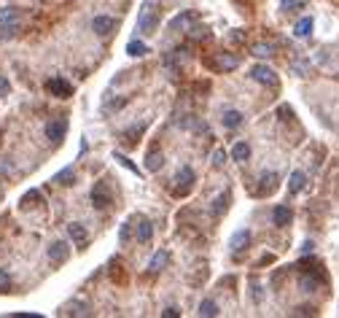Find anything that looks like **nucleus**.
Here are the masks:
<instances>
[{"mask_svg": "<svg viewBox=\"0 0 339 318\" xmlns=\"http://www.w3.org/2000/svg\"><path fill=\"white\" fill-rule=\"evenodd\" d=\"M156 25H159V9L156 3H143L138 17V33H154Z\"/></svg>", "mask_w": 339, "mask_h": 318, "instance_id": "obj_1", "label": "nucleus"}, {"mask_svg": "<svg viewBox=\"0 0 339 318\" xmlns=\"http://www.w3.org/2000/svg\"><path fill=\"white\" fill-rule=\"evenodd\" d=\"M191 189H194V170L183 165L175 173V186H172V192H175L178 197H186V195H191Z\"/></svg>", "mask_w": 339, "mask_h": 318, "instance_id": "obj_2", "label": "nucleus"}, {"mask_svg": "<svg viewBox=\"0 0 339 318\" xmlns=\"http://www.w3.org/2000/svg\"><path fill=\"white\" fill-rule=\"evenodd\" d=\"M46 89H49L54 97H62V100L73 97V84H70V81H65L62 76H51V79L46 81Z\"/></svg>", "mask_w": 339, "mask_h": 318, "instance_id": "obj_3", "label": "nucleus"}, {"mask_svg": "<svg viewBox=\"0 0 339 318\" xmlns=\"http://www.w3.org/2000/svg\"><path fill=\"white\" fill-rule=\"evenodd\" d=\"M275 189H278V173L266 170V173L258 175V181H256V197H266V195H272Z\"/></svg>", "mask_w": 339, "mask_h": 318, "instance_id": "obj_4", "label": "nucleus"}, {"mask_svg": "<svg viewBox=\"0 0 339 318\" xmlns=\"http://www.w3.org/2000/svg\"><path fill=\"white\" fill-rule=\"evenodd\" d=\"M250 79L258 81V84H264V87H278V73H275L272 68H266V65H253Z\"/></svg>", "mask_w": 339, "mask_h": 318, "instance_id": "obj_5", "label": "nucleus"}, {"mask_svg": "<svg viewBox=\"0 0 339 318\" xmlns=\"http://www.w3.org/2000/svg\"><path fill=\"white\" fill-rule=\"evenodd\" d=\"M65 130H67L65 119H51L49 124H46V138H49L51 143H59L62 135H65Z\"/></svg>", "mask_w": 339, "mask_h": 318, "instance_id": "obj_6", "label": "nucleus"}, {"mask_svg": "<svg viewBox=\"0 0 339 318\" xmlns=\"http://www.w3.org/2000/svg\"><path fill=\"white\" fill-rule=\"evenodd\" d=\"M92 30H94L97 35H110V33L116 30V19H113V17H105V14H100V17H94Z\"/></svg>", "mask_w": 339, "mask_h": 318, "instance_id": "obj_7", "label": "nucleus"}, {"mask_svg": "<svg viewBox=\"0 0 339 318\" xmlns=\"http://www.w3.org/2000/svg\"><path fill=\"white\" fill-rule=\"evenodd\" d=\"M92 203H94V208L110 205V195L105 192V181H97V183H94V189H92Z\"/></svg>", "mask_w": 339, "mask_h": 318, "instance_id": "obj_8", "label": "nucleus"}, {"mask_svg": "<svg viewBox=\"0 0 339 318\" xmlns=\"http://www.w3.org/2000/svg\"><path fill=\"white\" fill-rule=\"evenodd\" d=\"M272 221L278 224V227H288V224L294 221V211H291L288 205H278L272 211Z\"/></svg>", "mask_w": 339, "mask_h": 318, "instance_id": "obj_9", "label": "nucleus"}, {"mask_svg": "<svg viewBox=\"0 0 339 318\" xmlns=\"http://www.w3.org/2000/svg\"><path fill=\"white\" fill-rule=\"evenodd\" d=\"M49 259L54 262V265L65 262V259H67V243H62V240H54V243L49 245Z\"/></svg>", "mask_w": 339, "mask_h": 318, "instance_id": "obj_10", "label": "nucleus"}, {"mask_svg": "<svg viewBox=\"0 0 339 318\" xmlns=\"http://www.w3.org/2000/svg\"><path fill=\"white\" fill-rule=\"evenodd\" d=\"M191 22H194V14L191 11H183V14H178L175 19H170V30H172V33H180V30L191 27Z\"/></svg>", "mask_w": 339, "mask_h": 318, "instance_id": "obj_11", "label": "nucleus"}, {"mask_svg": "<svg viewBox=\"0 0 339 318\" xmlns=\"http://www.w3.org/2000/svg\"><path fill=\"white\" fill-rule=\"evenodd\" d=\"M304 186H307V175L302 173V170H294L291 178H288V192H291V195H299Z\"/></svg>", "mask_w": 339, "mask_h": 318, "instance_id": "obj_12", "label": "nucleus"}, {"mask_svg": "<svg viewBox=\"0 0 339 318\" xmlns=\"http://www.w3.org/2000/svg\"><path fill=\"white\" fill-rule=\"evenodd\" d=\"M248 243H250V232L248 229H237L232 235V240H229L232 251H242V248H248Z\"/></svg>", "mask_w": 339, "mask_h": 318, "instance_id": "obj_13", "label": "nucleus"}, {"mask_svg": "<svg viewBox=\"0 0 339 318\" xmlns=\"http://www.w3.org/2000/svg\"><path fill=\"white\" fill-rule=\"evenodd\" d=\"M312 25H315L312 17H302V19L294 25V35H296V38H310V35H312Z\"/></svg>", "mask_w": 339, "mask_h": 318, "instance_id": "obj_14", "label": "nucleus"}, {"mask_svg": "<svg viewBox=\"0 0 339 318\" xmlns=\"http://www.w3.org/2000/svg\"><path fill=\"white\" fill-rule=\"evenodd\" d=\"M11 25H19V11L17 9H0V27H11Z\"/></svg>", "mask_w": 339, "mask_h": 318, "instance_id": "obj_15", "label": "nucleus"}, {"mask_svg": "<svg viewBox=\"0 0 339 318\" xmlns=\"http://www.w3.org/2000/svg\"><path fill=\"white\" fill-rule=\"evenodd\" d=\"M146 167H148V173H159V170L164 167V154L162 151L148 154V157H146Z\"/></svg>", "mask_w": 339, "mask_h": 318, "instance_id": "obj_16", "label": "nucleus"}, {"mask_svg": "<svg viewBox=\"0 0 339 318\" xmlns=\"http://www.w3.org/2000/svg\"><path fill=\"white\" fill-rule=\"evenodd\" d=\"M167 262H170V253L167 251H156L154 257H151V262H148V270H151V273H159V270H164Z\"/></svg>", "mask_w": 339, "mask_h": 318, "instance_id": "obj_17", "label": "nucleus"}, {"mask_svg": "<svg viewBox=\"0 0 339 318\" xmlns=\"http://www.w3.org/2000/svg\"><path fill=\"white\" fill-rule=\"evenodd\" d=\"M226 208H229V192H221V195L213 200V216H224L226 213Z\"/></svg>", "mask_w": 339, "mask_h": 318, "instance_id": "obj_18", "label": "nucleus"}, {"mask_svg": "<svg viewBox=\"0 0 339 318\" xmlns=\"http://www.w3.org/2000/svg\"><path fill=\"white\" fill-rule=\"evenodd\" d=\"M248 157H250V146H248L245 141H240V143L232 146V159H234V162H245Z\"/></svg>", "mask_w": 339, "mask_h": 318, "instance_id": "obj_19", "label": "nucleus"}, {"mask_svg": "<svg viewBox=\"0 0 339 318\" xmlns=\"http://www.w3.org/2000/svg\"><path fill=\"white\" fill-rule=\"evenodd\" d=\"M151 235H154V224L148 221V219H143V221L138 224V243H148Z\"/></svg>", "mask_w": 339, "mask_h": 318, "instance_id": "obj_20", "label": "nucleus"}, {"mask_svg": "<svg viewBox=\"0 0 339 318\" xmlns=\"http://www.w3.org/2000/svg\"><path fill=\"white\" fill-rule=\"evenodd\" d=\"M221 121H224V127H240V124H242V113L240 111H232V108H229V111H224V119H221Z\"/></svg>", "mask_w": 339, "mask_h": 318, "instance_id": "obj_21", "label": "nucleus"}, {"mask_svg": "<svg viewBox=\"0 0 339 318\" xmlns=\"http://www.w3.org/2000/svg\"><path fill=\"white\" fill-rule=\"evenodd\" d=\"M67 235L73 237L76 243H84V240H86V229L78 221H73V224H67Z\"/></svg>", "mask_w": 339, "mask_h": 318, "instance_id": "obj_22", "label": "nucleus"}, {"mask_svg": "<svg viewBox=\"0 0 339 318\" xmlns=\"http://www.w3.org/2000/svg\"><path fill=\"white\" fill-rule=\"evenodd\" d=\"M199 315H202V318L218 315V305H216L213 299H202V302H199Z\"/></svg>", "mask_w": 339, "mask_h": 318, "instance_id": "obj_23", "label": "nucleus"}, {"mask_svg": "<svg viewBox=\"0 0 339 318\" xmlns=\"http://www.w3.org/2000/svg\"><path fill=\"white\" fill-rule=\"evenodd\" d=\"M146 51H148V46L143 41H129L127 43V54H129V57H143Z\"/></svg>", "mask_w": 339, "mask_h": 318, "instance_id": "obj_24", "label": "nucleus"}, {"mask_svg": "<svg viewBox=\"0 0 339 318\" xmlns=\"http://www.w3.org/2000/svg\"><path fill=\"white\" fill-rule=\"evenodd\" d=\"M318 278H315V275H302V278H299V289H304V291H315V289H318Z\"/></svg>", "mask_w": 339, "mask_h": 318, "instance_id": "obj_25", "label": "nucleus"}, {"mask_svg": "<svg viewBox=\"0 0 339 318\" xmlns=\"http://www.w3.org/2000/svg\"><path fill=\"white\" fill-rule=\"evenodd\" d=\"M73 178H76L73 167H65V170H59V173L54 175V181H57V183H65V186H70V183H73Z\"/></svg>", "mask_w": 339, "mask_h": 318, "instance_id": "obj_26", "label": "nucleus"}, {"mask_svg": "<svg viewBox=\"0 0 339 318\" xmlns=\"http://www.w3.org/2000/svg\"><path fill=\"white\" fill-rule=\"evenodd\" d=\"M272 46L269 43H256L253 46V57H258V59H266V57H272Z\"/></svg>", "mask_w": 339, "mask_h": 318, "instance_id": "obj_27", "label": "nucleus"}, {"mask_svg": "<svg viewBox=\"0 0 339 318\" xmlns=\"http://www.w3.org/2000/svg\"><path fill=\"white\" fill-rule=\"evenodd\" d=\"M146 130V121H140V124H135V127H129V130H124V141L129 138V143H135L138 141V135Z\"/></svg>", "mask_w": 339, "mask_h": 318, "instance_id": "obj_28", "label": "nucleus"}, {"mask_svg": "<svg viewBox=\"0 0 339 318\" xmlns=\"http://www.w3.org/2000/svg\"><path fill=\"white\" fill-rule=\"evenodd\" d=\"M113 159H119V165L121 167H127V170H132V173H140V170H138V165H135V162H132V159H127V157H124V154L121 151H113Z\"/></svg>", "mask_w": 339, "mask_h": 318, "instance_id": "obj_29", "label": "nucleus"}, {"mask_svg": "<svg viewBox=\"0 0 339 318\" xmlns=\"http://www.w3.org/2000/svg\"><path fill=\"white\" fill-rule=\"evenodd\" d=\"M280 9L283 11H299V9H304V0H280Z\"/></svg>", "mask_w": 339, "mask_h": 318, "instance_id": "obj_30", "label": "nucleus"}, {"mask_svg": "<svg viewBox=\"0 0 339 318\" xmlns=\"http://www.w3.org/2000/svg\"><path fill=\"white\" fill-rule=\"evenodd\" d=\"M291 71H294L296 76H307V71H310V62H307V59H299V62H291Z\"/></svg>", "mask_w": 339, "mask_h": 318, "instance_id": "obj_31", "label": "nucleus"}, {"mask_svg": "<svg viewBox=\"0 0 339 318\" xmlns=\"http://www.w3.org/2000/svg\"><path fill=\"white\" fill-rule=\"evenodd\" d=\"M127 103V97H119V100H110V103H102V111L105 113H113V111H119V108Z\"/></svg>", "mask_w": 339, "mask_h": 318, "instance_id": "obj_32", "label": "nucleus"}, {"mask_svg": "<svg viewBox=\"0 0 339 318\" xmlns=\"http://www.w3.org/2000/svg\"><path fill=\"white\" fill-rule=\"evenodd\" d=\"M218 65H221V71H232V68L240 65V59H237V57H221Z\"/></svg>", "mask_w": 339, "mask_h": 318, "instance_id": "obj_33", "label": "nucleus"}, {"mask_svg": "<svg viewBox=\"0 0 339 318\" xmlns=\"http://www.w3.org/2000/svg\"><path fill=\"white\" fill-rule=\"evenodd\" d=\"M19 25H11V27H0V41H11L14 35H17Z\"/></svg>", "mask_w": 339, "mask_h": 318, "instance_id": "obj_34", "label": "nucleus"}, {"mask_svg": "<svg viewBox=\"0 0 339 318\" xmlns=\"http://www.w3.org/2000/svg\"><path fill=\"white\" fill-rule=\"evenodd\" d=\"M11 289V275L6 270H0V291H9Z\"/></svg>", "mask_w": 339, "mask_h": 318, "instance_id": "obj_35", "label": "nucleus"}, {"mask_svg": "<svg viewBox=\"0 0 339 318\" xmlns=\"http://www.w3.org/2000/svg\"><path fill=\"white\" fill-rule=\"evenodd\" d=\"M224 162H226V154L221 151V149H216V151H213V165H216V167H224Z\"/></svg>", "mask_w": 339, "mask_h": 318, "instance_id": "obj_36", "label": "nucleus"}, {"mask_svg": "<svg viewBox=\"0 0 339 318\" xmlns=\"http://www.w3.org/2000/svg\"><path fill=\"white\" fill-rule=\"evenodd\" d=\"M11 92V84H9V79H3V76H0V97H6Z\"/></svg>", "mask_w": 339, "mask_h": 318, "instance_id": "obj_37", "label": "nucleus"}, {"mask_svg": "<svg viewBox=\"0 0 339 318\" xmlns=\"http://www.w3.org/2000/svg\"><path fill=\"white\" fill-rule=\"evenodd\" d=\"M162 315H164V318H170V315H172V318H178L180 313H178V310H175V307H167V310H164V313H162Z\"/></svg>", "mask_w": 339, "mask_h": 318, "instance_id": "obj_38", "label": "nucleus"}, {"mask_svg": "<svg viewBox=\"0 0 339 318\" xmlns=\"http://www.w3.org/2000/svg\"><path fill=\"white\" fill-rule=\"evenodd\" d=\"M312 248H315V243H312V240H307V243L302 245V253H312Z\"/></svg>", "mask_w": 339, "mask_h": 318, "instance_id": "obj_39", "label": "nucleus"}, {"mask_svg": "<svg viewBox=\"0 0 339 318\" xmlns=\"http://www.w3.org/2000/svg\"><path fill=\"white\" fill-rule=\"evenodd\" d=\"M127 237H129V227L124 224V227H121V240H124V243H127Z\"/></svg>", "mask_w": 339, "mask_h": 318, "instance_id": "obj_40", "label": "nucleus"}]
</instances>
